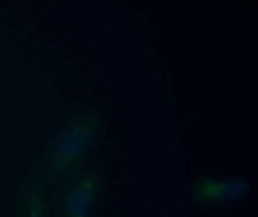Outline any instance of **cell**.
Listing matches in <instances>:
<instances>
[{
    "mask_svg": "<svg viewBox=\"0 0 258 217\" xmlns=\"http://www.w3.org/2000/svg\"><path fill=\"white\" fill-rule=\"evenodd\" d=\"M90 127L72 130L57 137L45 152L38 175L45 184H58L79 171L94 138Z\"/></svg>",
    "mask_w": 258,
    "mask_h": 217,
    "instance_id": "obj_1",
    "label": "cell"
},
{
    "mask_svg": "<svg viewBox=\"0 0 258 217\" xmlns=\"http://www.w3.org/2000/svg\"><path fill=\"white\" fill-rule=\"evenodd\" d=\"M53 206L55 217H90L99 192V176L79 171L56 184Z\"/></svg>",
    "mask_w": 258,
    "mask_h": 217,
    "instance_id": "obj_2",
    "label": "cell"
},
{
    "mask_svg": "<svg viewBox=\"0 0 258 217\" xmlns=\"http://www.w3.org/2000/svg\"><path fill=\"white\" fill-rule=\"evenodd\" d=\"M249 189L250 185L245 179L202 177L189 187V198L193 204L198 206H223L239 201Z\"/></svg>",
    "mask_w": 258,
    "mask_h": 217,
    "instance_id": "obj_3",
    "label": "cell"
},
{
    "mask_svg": "<svg viewBox=\"0 0 258 217\" xmlns=\"http://www.w3.org/2000/svg\"><path fill=\"white\" fill-rule=\"evenodd\" d=\"M16 217H51L46 198V184L38 173H31L18 189Z\"/></svg>",
    "mask_w": 258,
    "mask_h": 217,
    "instance_id": "obj_4",
    "label": "cell"
}]
</instances>
